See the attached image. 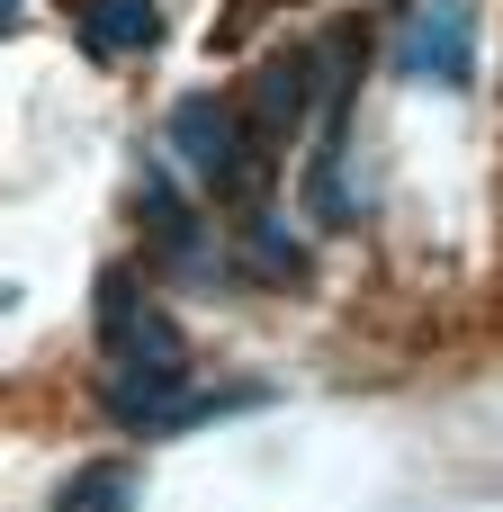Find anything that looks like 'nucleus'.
Here are the masks:
<instances>
[{
  "instance_id": "nucleus-3",
  "label": "nucleus",
  "mask_w": 503,
  "mask_h": 512,
  "mask_svg": "<svg viewBox=\"0 0 503 512\" xmlns=\"http://www.w3.org/2000/svg\"><path fill=\"white\" fill-rule=\"evenodd\" d=\"M387 63L414 90H468L477 81V9L468 0H396Z\"/></svg>"
},
{
  "instance_id": "nucleus-2",
  "label": "nucleus",
  "mask_w": 503,
  "mask_h": 512,
  "mask_svg": "<svg viewBox=\"0 0 503 512\" xmlns=\"http://www.w3.org/2000/svg\"><path fill=\"white\" fill-rule=\"evenodd\" d=\"M162 153H171V171L189 180V189H207V198H252L261 180H270V144L252 135V117H243V99H225V90H189V99H171V117H162Z\"/></svg>"
},
{
  "instance_id": "nucleus-5",
  "label": "nucleus",
  "mask_w": 503,
  "mask_h": 512,
  "mask_svg": "<svg viewBox=\"0 0 503 512\" xmlns=\"http://www.w3.org/2000/svg\"><path fill=\"white\" fill-rule=\"evenodd\" d=\"M243 252H252L261 279H297V270H306V252L279 234V216H252V225H243Z\"/></svg>"
},
{
  "instance_id": "nucleus-4",
  "label": "nucleus",
  "mask_w": 503,
  "mask_h": 512,
  "mask_svg": "<svg viewBox=\"0 0 503 512\" xmlns=\"http://www.w3.org/2000/svg\"><path fill=\"white\" fill-rule=\"evenodd\" d=\"M63 9H72V36L99 63H126V54L162 45V0H63Z\"/></svg>"
},
{
  "instance_id": "nucleus-6",
  "label": "nucleus",
  "mask_w": 503,
  "mask_h": 512,
  "mask_svg": "<svg viewBox=\"0 0 503 512\" xmlns=\"http://www.w3.org/2000/svg\"><path fill=\"white\" fill-rule=\"evenodd\" d=\"M117 495H126V477H117V468H90V477H72V486L54 495V512H108Z\"/></svg>"
},
{
  "instance_id": "nucleus-1",
  "label": "nucleus",
  "mask_w": 503,
  "mask_h": 512,
  "mask_svg": "<svg viewBox=\"0 0 503 512\" xmlns=\"http://www.w3.org/2000/svg\"><path fill=\"white\" fill-rule=\"evenodd\" d=\"M90 315H99V405L126 432H153V414L171 396H189V342H180V324L162 315V297L144 288L135 261L99 270Z\"/></svg>"
},
{
  "instance_id": "nucleus-7",
  "label": "nucleus",
  "mask_w": 503,
  "mask_h": 512,
  "mask_svg": "<svg viewBox=\"0 0 503 512\" xmlns=\"http://www.w3.org/2000/svg\"><path fill=\"white\" fill-rule=\"evenodd\" d=\"M18 18H27V9H18V0H0V27H18Z\"/></svg>"
}]
</instances>
